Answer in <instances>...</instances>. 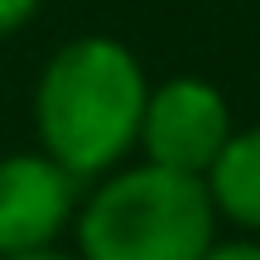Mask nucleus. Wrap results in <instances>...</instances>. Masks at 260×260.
<instances>
[{
	"label": "nucleus",
	"mask_w": 260,
	"mask_h": 260,
	"mask_svg": "<svg viewBox=\"0 0 260 260\" xmlns=\"http://www.w3.org/2000/svg\"><path fill=\"white\" fill-rule=\"evenodd\" d=\"M149 73L116 34H77L44 58L29 96L34 149H44L77 183L121 169L140 145Z\"/></svg>",
	"instance_id": "obj_1"
},
{
	"label": "nucleus",
	"mask_w": 260,
	"mask_h": 260,
	"mask_svg": "<svg viewBox=\"0 0 260 260\" xmlns=\"http://www.w3.org/2000/svg\"><path fill=\"white\" fill-rule=\"evenodd\" d=\"M217 207L203 178L125 159L77 198V260H203L217 241Z\"/></svg>",
	"instance_id": "obj_2"
},
{
	"label": "nucleus",
	"mask_w": 260,
	"mask_h": 260,
	"mask_svg": "<svg viewBox=\"0 0 260 260\" xmlns=\"http://www.w3.org/2000/svg\"><path fill=\"white\" fill-rule=\"evenodd\" d=\"M232 135H236V116L222 87L198 73H174L164 82H149L135 154L145 164L203 178Z\"/></svg>",
	"instance_id": "obj_3"
},
{
	"label": "nucleus",
	"mask_w": 260,
	"mask_h": 260,
	"mask_svg": "<svg viewBox=\"0 0 260 260\" xmlns=\"http://www.w3.org/2000/svg\"><path fill=\"white\" fill-rule=\"evenodd\" d=\"M82 183L53 164L44 149L0 154V260L53 251L73 232Z\"/></svg>",
	"instance_id": "obj_4"
},
{
	"label": "nucleus",
	"mask_w": 260,
	"mask_h": 260,
	"mask_svg": "<svg viewBox=\"0 0 260 260\" xmlns=\"http://www.w3.org/2000/svg\"><path fill=\"white\" fill-rule=\"evenodd\" d=\"M203 183L217 207V222L260 241V125H236Z\"/></svg>",
	"instance_id": "obj_5"
},
{
	"label": "nucleus",
	"mask_w": 260,
	"mask_h": 260,
	"mask_svg": "<svg viewBox=\"0 0 260 260\" xmlns=\"http://www.w3.org/2000/svg\"><path fill=\"white\" fill-rule=\"evenodd\" d=\"M44 10V0H0V39L19 34L34 24V15Z\"/></svg>",
	"instance_id": "obj_6"
},
{
	"label": "nucleus",
	"mask_w": 260,
	"mask_h": 260,
	"mask_svg": "<svg viewBox=\"0 0 260 260\" xmlns=\"http://www.w3.org/2000/svg\"><path fill=\"white\" fill-rule=\"evenodd\" d=\"M203 260H260V241L255 236H217Z\"/></svg>",
	"instance_id": "obj_7"
},
{
	"label": "nucleus",
	"mask_w": 260,
	"mask_h": 260,
	"mask_svg": "<svg viewBox=\"0 0 260 260\" xmlns=\"http://www.w3.org/2000/svg\"><path fill=\"white\" fill-rule=\"evenodd\" d=\"M5 260H77L73 251H58V246H53V251H34V255H5Z\"/></svg>",
	"instance_id": "obj_8"
}]
</instances>
